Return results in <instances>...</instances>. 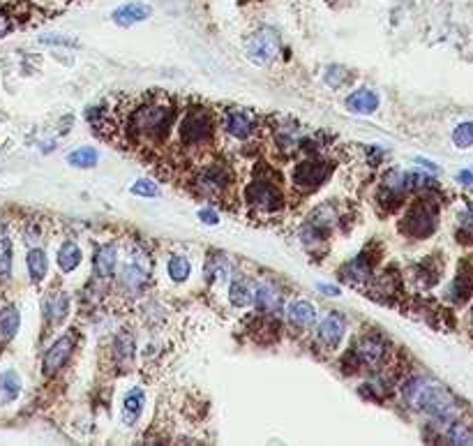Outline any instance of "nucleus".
<instances>
[{
	"mask_svg": "<svg viewBox=\"0 0 473 446\" xmlns=\"http://www.w3.org/2000/svg\"><path fill=\"white\" fill-rule=\"evenodd\" d=\"M404 400L416 410L427 412L432 419H437L439 423H452L457 421L459 416V405L441 384L432 382V380H411L404 386Z\"/></svg>",
	"mask_w": 473,
	"mask_h": 446,
	"instance_id": "1",
	"label": "nucleus"
},
{
	"mask_svg": "<svg viewBox=\"0 0 473 446\" xmlns=\"http://www.w3.org/2000/svg\"><path fill=\"white\" fill-rule=\"evenodd\" d=\"M176 123V109L166 98H151L143 100L139 106H134L130 118H127V130L134 137L146 141H162Z\"/></svg>",
	"mask_w": 473,
	"mask_h": 446,
	"instance_id": "2",
	"label": "nucleus"
},
{
	"mask_svg": "<svg viewBox=\"0 0 473 446\" xmlns=\"http://www.w3.org/2000/svg\"><path fill=\"white\" fill-rule=\"evenodd\" d=\"M213 132H215V118L208 109H203V106L190 109L180 118V125H178L180 143L192 146V148L205 146V143L213 139Z\"/></svg>",
	"mask_w": 473,
	"mask_h": 446,
	"instance_id": "3",
	"label": "nucleus"
},
{
	"mask_svg": "<svg viewBox=\"0 0 473 446\" xmlns=\"http://www.w3.org/2000/svg\"><path fill=\"white\" fill-rule=\"evenodd\" d=\"M402 234L411 238H425L437 229V211L429 206V201H416L413 206L404 213L402 218Z\"/></svg>",
	"mask_w": 473,
	"mask_h": 446,
	"instance_id": "4",
	"label": "nucleus"
},
{
	"mask_svg": "<svg viewBox=\"0 0 473 446\" xmlns=\"http://www.w3.org/2000/svg\"><path fill=\"white\" fill-rule=\"evenodd\" d=\"M245 199H248L252 208L261 211V213H278L284 203L282 190L278 188V183L265 181V178L252 181L248 190H245Z\"/></svg>",
	"mask_w": 473,
	"mask_h": 446,
	"instance_id": "5",
	"label": "nucleus"
},
{
	"mask_svg": "<svg viewBox=\"0 0 473 446\" xmlns=\"http://www.w3.org/2000/svg\"><path fill=\"white\" fill-rule=\"evenodd\" d=\"M330 171H332V164L326 160H317V158L305 160L300 164H295V169H293V176H291L293 188L300 192H314L319 186L326 183Z\"/></svg>",
	"mask_w": 473,
	"mask_h": 446,
	"instance_id": "6",
	"label": "nucleus"
},
{
	"mask_svg": "<svg viewBox=\"0 0 473 446\" xmlns=\"http://www.w3.org/2000/svg\"><path fill=\"white\" fill-rule=\"evenodd\" d=\"M280 51V37L273 28H259L248 42V56L256 65H268L275 61V56Z\"/></svg>",
	"mask_w": 473,
	"mask_h": 446,
	"instance_id": "7",
	"label": "nucleus"
},
{
	"mask_svg": "<svg viewBox=\"0 0 473 446\" xmlns=\"http://www.w3.org/2000/svg\"><path fill=\"white\" fill-rule=\"evenodd\" d=\"M229 188H231V171L226 169L224 164H210V167H205L199 173V178H196V190H199V195L205 199L222 197Z\"/></svg>",
	"mask_w": 473,
	"mask_h": 446,
	"instance_id": "8",
	"label": "nucleus"
},
{
	"mask_svg": "<svg viewBox=\"0 0 473 446\" xmlns=\"http://www.w3.org/2000/svg\"><path fill=\"white\" fill-rule=\"evenodd\" d=\"M386 356H388V343L379 335H362L356 343V347H353V358L358 361V365L379 368L386 361Z\"/></svg>",
	"mask_w": 473,
	"mask_h": 446,
	"instance_id": "9",
	"label": "nucleus"
},
{
	"mask_svg": "<svg viewBox=\"0 0 473 446\" xmlns=\"http://www.w3.org/2000/svg\"><path fill=\"white\" fill-rule=\"evenodd\" d=\"M409 188H411V173L388 171L386 178L381 181V201L390 203V206H400Z\"/></svg>",
	"mask_w": 473,
	"mask_h": 446,
	"instance_id": "10",
	"label": "nucleus"
},
{
	"mask_svg": "<svg viewBox=\"0 0 473 446\" xmlns=\"http://www.w3.org/2000/svg\"><path fill=\"white\" fill-rule=\"evenodd\" d=\"M224 130L226 134H231L233 139H250L256 132V118L245 109H231L226 113Z\"/></svg>",
	"mask_w": 473,
	"mask_h": 446,
	"instance_id": "11",
	"label": "nucleus"
},
{
	"mask_svg": "<svg viewBox=\"0 0 473 446\" xmlns=\"http://www.w3.org/2000/svg\"><path fill=\"white\" fill-rule=\"evenodd\" d=\"M72 349H74V335L58 338V340L49 347V352L44 356V372L54 375L56 370H61V368L67 363V358L72 356Z\"/></svg>",
	"mask_w": 473,
	"mask_h": 446,
	"instance_id": "12",
	"label": "nucleus"
},
{
	"mask_svg": "<svg viewBox=\"0 0 473 446\" xmlns=\"http://www.w3.org/2000/svg\"><path fill=\"white\" fill-rule=\"evenodd\" d=\"M344 333H347V322H344V317L337 313H330L319 326V340L330 349L340 345Z\"/></svg>",
	"mask_w": 473,
	"mask_h": 446,
	"instance_id": "13",
	"label": "nucleus"
},
{
	"mask_svg": "<svg viewBox=\"0 0 473 446\" xmlns=\"http://www.w3.org/2000/svg\"><path fill=\"white\" fill-rule=\"evenodd\" d=\"M151 14H153L151 5H146V3H127V5H121L118 9H113L111 19L118 26H134V24L146 21V19L151 16Z\"/></svg>",
	"mask_w": 473,
	"mask_h": 446,
	"instance_id": "14",
	"label": "nucleus"
},
{
	"mask_svg": "<svg viewBox=\"0 0 473 446\" xmlns=\"http://www.w3.org/2000/svg\"><path fill=\"white\" fill-rule=\"evenodd\" d=\"M113 356H116V363H118L121 370L132 368V361H134V338H132L130 331H121V333L116 335Z\"/></svg>",
	"mask_w": 473,
	"mask_h": 446,
	"instance_id": "15",
	"label": "nucleus"
},
{
	"mask_svg": "<svg viewBox=\"0 0 473 446\" xmlns=\"http://www.w3.org/2000/svg\"><path fill=\"white\" fill-rule=\"evenodd\" d=\"M118 264V252L116 245H102L95 255V275L100 280H106L113 275Z\"/></svg>",
	"mask_w": 473,
	"mask_h": 446,
	"instance_id": "16",
	"label": "nucleus"
},
{
	"mask_svg": "<svg viewBox=\"0 0 473 446\" xmlns=\"http://www.w3.org/2000/svg\"><path fill=\"white\" fill-rule=\"evenodd\" d=\"M289 322L298 328H310L317 322V310L307 300H295L289 305Z\"/></svg>",
	"mask_w": 473,
	"mask_h": 446,
	"instance_id": "17",
	"label": "nucleus"
},
{
	"mask_svg": "<svg viewBox=\"0 0 473 446\" xmlns=\"http://www.w3.org/2000/svg\"><path fill=\"white\" fill-rule=\"evenodd\" d=\"M254 303H256V308L261 310V313L275 315V313H278V310L282 308V296L278 294V289H275V287L261 285V287H256Z\"/></svg>",
	"mask_w": 473,
	"mask_h": 446,
	"instance_id": "18",
	"label": "nucleus"
},
{
	"mask_svg": "<svg viewBox=\"0 0 473 446\" xmlns=\"http://www.w3.org/2000/svg\"><path fill=\"white\" fill-rule=\"evenodd\" d=\"M370 257L367 255H360L342 268L344 273V280H349V283L358 285V283H367L370 275H372V261H367Z\"/></svg>",
	"mask_w": 473,
	"mask_h": 446,
	"instance_id": "19",
	"label": "nucleus"
},
{
	"mask_svg": "<svg viewBox=\"0 0 473 446\" xmlns=\"http://www.w3.org/2000/svg\"><path fill=\"white\" fill-rule=\"evenodd\" d=\"M347 106L353 113H374L379 109V95L372 91H356L353 95H349Z\"/></svg>",
	"mask_w": 473,
	"mask_h": 446,
	"instance_id": "20",
	"label": "nucleus"
},
{
	"mask_svg": "<svg viewBox=\"0 0 473 446\" xmlns=\"http://www.w3.org/2000/svg\"><path fill=\"white\" fill-rule=\"evenodd\" d=\"M143 402H146V393L143 389H132L130 393L125 395V412H123V419L127 425H134L136 421H139V416L143 412Z\"/></svg>",
	"mask_w": 473,
	"mask_h": 446,
	"instance_id": "21",
	"label": "nucleus"
},
{
	"mask_svg": "<svg viewBox=\"0 0 473 446\" xmlns=\"http://www.w3.org/2000/svg\"><path fill=\"white\" fill-rule=\"evenodd\" d=\"M19 324H21V315L14 305H5L0 310V338L3 340H12L19 331Z\"/></svg>",
	"mask_w": 473,
	"mask_h": 446,
	"instance_id": "22",
	"label": "nucleus"
},
{
	"mask_svg": "<svg viewBox=\"0 0 473 446\" xmlns=\"http://www.w3.org/2000/svg\"><path fill=\"white\" fill-rule=\"evenodd\" d=\"M21 393V380L14 370H5L0 372V402H12Z\"/></svg>",
	"mask_w": 473,
	"mask_h": 446,
	"instance_id": "23",
	"label": "nucleus"
},
{
	"mask_svg": "<svg viewBox=\"0 0 473 446\" xmlns=\"http://www.w3.org/2000/svg\"><path fill=\"white\" fill-rule=\"evenodd\" d=\"M81 264V248L76 243H65L61 250H58V266H61L63 273H72V270Z\"/></svg>",
	"mask_w": 473,
	"mask_h": 446,
	"instance_id": "24",
	"label": "nucleus"
},
{
	"mask_svg": "<svg viewBox=\"0 0 473 446\" xmlns=\"http://www.w3.org/2000/svg\"><path fill=\"white\" fill-rule=\"evenodd\" d=\"M146 280H148V273L139 264H127L121 273V283H123V287L130 289V292H139V289L146 285Z\"/></svg>",
	"mask_w": 473,
	"mask_h": 446,
	"instance_id": "25",
	"label": "nucleus"
},
{
	"mask_svg": "<svg viewBox=\"0 0 473 446\" xmlns=\"http://www.w3.org/2000/svg\"><path fill=\"white\" fill-rule=\"evenodd\" d=\"M471 292H473V275L467 273V268H462L455 278V283H452V287H450V298L462 305L471 296Z\"/></svg>",
	"mask_w": 473,
	"mask_h": 446,
	"instance_id": "26",
	"label": "nucleus"
},
{
	"mask_svg": "<svg viewBox=\"0 0 473 446\" xmlns=\"http://www.w3.org/2000/svg\"><path fill=\"white\" fill-rule=\"evenodd\" d=\"M67 310H70V300H67L65 294H54L44 305V313H46L49 322L51 324H61L63 319L67 317Z\"/></svg>",
	"mask_w": 473,
	"mask_h": 446,
	"instance_id": "27",
	"label": "nucleus"
},
{
	"mask_svg": "<svg viewBox=\"0 0 473 446\" xmlns=\"http://www.w3.org/2000/svg\"><path fill=\"white\" fill-rule=\"evenodd\" d=\"M46 268H49V261H46L44 250L33 248L31 252H28V273H31L33 283H42L46 275Z\"/></svg>",
	"mask_w": 473,
	"mask_h": 446,
	"instance_id": "28",
	"label": "nucleus"
},
{
	"mask_svg": "<svg viewBox=\"0 0 473 446\" xmlns=\"http://www.w3.org/2000/svg\"><path fill=\"white\" fill-rule=\"evenodd\" d=\"M229 298H231V303L235 308H245L254 300V292L243 278H235L231 283V287H229Z\"/></svg>",
	"mask_w": 473,
	"mask_h": 446,
	"instance_id": "29",
	"label": "nucleus"
},
{
	"mask_svg": "<svg viewBox=\"0 0 473 446\" xmlns=\"http://www.w3.org/2000/svg\"><path fill=\"white\" fill-rule=\"evenodd\" d=\"M446 437L452 444H473V428H471V425H467V423L452 421Z\"/></svg>",
	"mask_w": 473,
	"mask_h": 446,
	"instance_id": "30",
	"label": "nucleus"
},
{
	"mask_svg": "<svg viewBox=\"0 0 473 446\" xmlns=\"http://www.w3.org/2000/svg\"><path fill=\"white\" fill-rule=\"evenodd\" d=\"M67 162L72 164V167H78V169H91L97 164V151L93 148H78L74 153H70V158Z\"/></svg>",
	"mask_w": 473,
	"mask_h": 446,
	"instance_id": "31",
	"label": "nucleus"
},
{
	"mask_svg": "<svg viewBox=\"0 0 473 446\" xmlns=\"http://www.w3.org/2000/svg\"><path fill=\"white\" fill-rule=\"evenodd\" d=\"M12 275V240L0 238V280H7Z\"/></svg>",
	"mask_w": 473,
	"mask_h": 446,
	"instance_id": "32",
	"label": "nucleus"
},
{
	"mask_svg": "<svg viewBox=\"0 0 473 446\" xmlns=\"http://www.w3.org/2000/svg\"><path fill=\"white\" fill-rule=\"evenodd\" d=\"M190 261H187L185 257H171L169 259V275L176 280V283H185L187 278H190Z\"/></svg>",
	"mask_w": 473,
	"mask_h": 446,
	"instance_id": "33",
	"label": "nucleus"
},
{
	"mask_svg": "<svg viewBox=\"0 0 473 446\" xmlns=\"http://www.w3.org/2000/svg\"><path fill=\"white\" fill-rule=\"evenodd\" d=\"M452 141H455V146H459V148L473 146V123L457 125L455 132H452Z\"/></svg>",
	"mask_w": 473,
	"mask_h": 446,
	"instance_id": "34",
	"label": "nucleus"
},
{
	"mask_svg": "<svg viewBox=\"0 0 473 446\" xmlns=\"http://www.w3.org/2000/svg\"><path fill=\"white\" fill-rule=\"evenodd\" d=\"M132 192L134 195H139V197H157L160 195V190H157V186L153 181H136L134 186H132Z\"/></svg>",
	"mask_w": 473,
	"mask_h": 446,
	"instance_id": "35",
	"label": "nucleus"
},
{
	"mask_svg": "<svg viewBox=\"0 0 473 446\" xmlns=\"http://www.w3.org/2000/svg\"><path fill=\"white\" fill-rule=\"evenodd\" d=\"M347 79H349V74H347V70H344V67H330L328 74H326V81H328L330 86H335V88H337V86H342Z\"/></svg>",
	"mask_w": 473,
	"mask_h": 446,
	"instance_id": "36",
	"label": "nucleus"
},
{
	"mask_svg": "<svg viewBox=\"0 0 473 446\" xmlns=\"http://www.w3.org/2000/svg\"><path fill=\"white\" fill-rule=\"evenodd\" d=\"M199 220L205 222V225H218L220 216H218V213H215L213 208H201V211H199Z\"/></svg>",
	"mask_w": 473,
	"mask_h": 446,
	"instance_id": "37",
	"label": "nucleus"
},
{
	"mask_svg": "<svg viewBox=\"0 0 473 446\" xmlns=\"http://www.w3.org/2000/svg\"><path fill=\"white\" fill-rule=\"evenodd\" d=\"M9 31H12V21H9V16L0 9V37L7 35Z\"/></svg>",
	"mask_w": 473,
	"mask_h": 446,
	"instance_id": "38",
	"label": "nucleus"
},
{
	"mask_svg": "<svg viewBox=\"0 0 473 446\" xmlns=\"http://www.w3.org/2000/svg\"><path fill=\"white\" fill-rule=\"evenodd\" d=\"M319 289H321L323 294H330V296H340V289L335 287V285H321Z\"/></svg>",
	"mask_w": 473,
	"mask_h": 446,
	"instance_id": "39",
	"label": "nucleus"
},
{
	"mask_svg": "<svg viewBox=\"0 0 473 446\" xmlns=\"http://www.w3.org/2000/svg\"><path fill=\"white\" fill-rule=\"evenodd\" d=\"M457 181H459V183H467V186H473V173H471V171H462L459 176H457Z\"/></svg>",
	"mask_w": 473,
	"mask_h": 446,
	"instance_id": "40",
	"label": "nucleus"
},
{
	"mask_svg": "<svg viewBox=\"0 0 473 446\" xmlns=\"http://www.w3.org/2000/svg\"><path fill=\"white\" fill-rule=\"evenodd\" d=\"M471 322H473V308H471Z\"/></svg>",
	"mask_w": 473,
	"mask_h": 446,
	"instance_id": "41",
	"label": "nucleus"
}]
</instances>
